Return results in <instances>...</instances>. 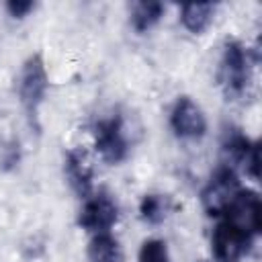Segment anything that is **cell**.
I'll return each mask as SVG.
<instances>
[{
	"instance_id": "obj_13",
	"label": "cell",
	"mask_w": 262,
	"mask_h": 262,
	"mask_svg": "<svg viewBox=\"0 0 262 262\" xmlns=\"http://www.w3.org/2000/svg\"><path fill=\"white\" fill-rule=\"evenodd\" d=\"M139 215L145 223H151V225H158L166 219L168 215V199L164 194H145L139 203Z\"/></svg>"
},
{
	"instance_id": "obj_12",
	"label": "cell",
	"mask_w": 262,
	"mask_h": 262,
	"mask_svg": "<svg viewBox=\"0 0 262 262\" xmlns=\"http://www.w3.org/2000/svg\"><path fill=\"white\" fill-rule=\"evenodd\" d=\"M164 14V4L160 2H135L131 6V27L137 33H147L160 23Z\"/></svg>"
},
{
	"instance_id": "obj_9",
	"label": "cell",
	"mask_w": 262,
	"mask_h": 262,
	"mask_svg": "<svg viewBox=\"0 0 262 262\" xmlns=\"http://www.w3.org/2000/svg\"><path fill=\"white\" fill-rule=\"evenodd\" d=\"M63 172H66V178H68L72 190L80 199H88L92 194L94 168H92V162H90L86 149H82V147L68 149L66 158H63Z\"/></svg>"
},
{
	"instance_id": "obj_14",
	"label": "cell",
	"mask_w": 262,
	"mask_h": 262,
	"mask_svg": "<svg viewBox=\"0 0 262 262\" xmlns=\"http://www.w3.org/2000/svg\"><path fill=\"white\" fill-rule=\"evenodd\" d=\"M137 262H170V252H168L166 242L158 237L145 239L139 248Z\"/></svg>"
},
{
	"instance_id": "obj_1",
	"label": "cell",
	"mask_w": 262,
	"mask_h": 262,
	"mask_svg": "<svg viewBox=\"0 0 262 262\" xmlns=\"http://www.w3.org/2000/svg\"><path fill=\"white\" fill-rule=\"evenodd\" d=\"M49 86L45 61L39 53H33L25 59L20 74H18V98L29 119V125L39 131V108L45 100Z\"/></svg>"
},
{
	"instance_id": "obj_6",
	"label": "cell",
	"mask_w": 262,
	"mask_h": 262,
	"mask_svg": "<svg viewBox=\"0 0 262 262\" xmlns=\"http://www.w3.org/2000/svg\"><path fill=\"white\" fill-rule=\"evenodd\" d=\"M119 219V207L113 196L104 190L92 192L84 199V205L78 215V225L88 233H108Z\"/></svg>"
},
{
	"instance_id": "obj_2",
	"label": "cell",
	"mask_w": 262,
	"mask_h": 262,
	"mask_svg": "<svg viewBox=\"0 0 262 262\" xmlns=\"http://www.w3.org/2000/svg\"><path fill=\"white\" fill-rule=\"evenodd\" d=\"M250 78H252V68H250L248 49L235 39L225 41L219 61V82L225 96L231 100L244 96V92L250 86Z\"/></svg>"
},
{
	"instance_id": "obj_8",
	"label": "cell",
	"mask_w": 262,
	"mask_h": 262,
	"mask_svg": "<svg viewBox=\"0 0 262 262\" xmlns=\"http://www.w3.org/2000/svg\"><path fill=\"white\" fill-rule=\"evenodd\" d=\"M223 156H225V166L233 168L244 166L246 172L256 180L258 178V168H260V149L258 143L250 141L239 129H227L223 135Z\"/></svg>"
},
{
	"instance_id": "obj_3",
	"label": "cell",
	"mask_w": 262,
	"mask_h": 262,
	"mask_svg": "<svg viewBox=\"0 0 262 262\" xmlns=\"http://www.w3.org/2000/svg\"><path fill=\"white\" fill-rule=\"evenodd\" d=\"M92 135H94V147L104 162L119 164L127 158L129 143L125 135V123L119 113H111L106 117L96 119L92 125Z\"/></svg>"
},
{
	"instance_id": "obj_10",
	"label": "cell",
	"mask_w": 262,
	"mask_h": 262,
	"mask_svg": "<svg viewBox=\"0 0 262 262\" xmlns=\"http://www.w3.org/2000/svg\"><path fill=\"white\" fill-rule=\"evenodd\" d=\"M213 14H215L213 2H188V4H182L180 8V20L184 29L194 35L203 33L211 25Z\"/></svg>"
},
{
	"instance_id": "obj_7",
	"label": "cell",
	"mask_w": 262,
	"mask_h": 262,
	"mask_svg": "<svg viewBox=\"0 0 262 262\" xmlns=\"http://www.w3.org/2000/svg\"><path fill=\"white\" fill-rule=\"evenodd\" d=\"M170 127L178 139L196 141L207 133V119L190 96H180L170 111Z\"/></svg>"
},
{
	"instance_id": "obj_11",
	"label": "cell",
	"mask_w": 262,
	"mask_h": 262,
	"mask_svg": "<svg viewBox=\"0 0 262 262\" xmlns=\"http://www.w3.org/2000/svg\"><path fill=\"white\" fill-rule=\"evenodd\" d=\"M90 262H123V252L117 237L108 233H94L88 244Z\"/></svg>"
},
{
	"instance_id": "obj_4",
	"label": "cell",
	"mask_w": 262,
	"mask_h": 262,
	"mask_svg": "<svg viewBox=\"0 0 262 262\" xmlns=\"http://www.w3.org/2000/svg\"><path fill=\"white\" fill-rule=\"evenodd\" d=\"M256 235L246 231L242 225L233 223L227 217H219V223L211 235V248L217 262H239L250 250Z\"/></svg>"
},
{
	"instance_id": "obj_15",
	"label": "cell",
	"mask_w": 262,
	"mask_h": 262,
	"mask_svg": "<svg viewBox=\"0 0 262 262\" xmlns=\"http://www.w3.org/2000/svg\"><path fill=\"white\" fill-rule=\"evenodd\" d=\"M33 2H20V0H10V2H6V10L14 16V18H23V16H27L31 10H33Z\"/></svg>"
},
{
	"instance_id": "obj_5",
	"label": "cell",
	"mask_w": 262,
	"mask_h": 262,
	"mask_svg": "<svg viewBox=\"0 0 262 262\" xmlns=\"http://www.w3.org/2000/svg\"><path fill=\"white\" fill-rule=\"evenodd\" d=\"M242 190L237 172L225 164H221L209 178V182L205 184L203 192H201V201L205 211L211 217H221L223 211L231 205V201L237 196V192Z\"/></svg>"
}]
</instances>
